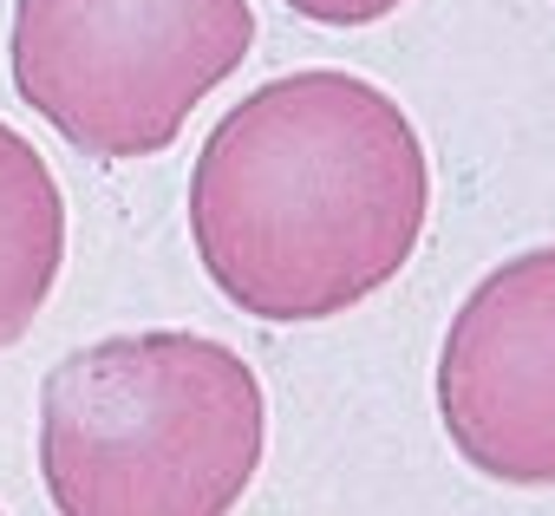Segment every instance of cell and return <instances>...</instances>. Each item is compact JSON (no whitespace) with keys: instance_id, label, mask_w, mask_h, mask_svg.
Returning <instances> with one entry per match:
<instances>
[{"instance_id":"obj_6","label":"cell","mask_w":555,"mask_h":516,"mask_svg":"<svg viewBox=\"0 0 555 516\" xmlns=\"http://www.w3.org/2000/svg\"><path fill=\"white\" fill-rule=\"evenodd\" d=\"M288 14H301V21H314V27H373V21H386V14H399L405 0H282Z\"/></svg>"},{"instance_id":"obj_4","label":"cell","mask_w":555,"mask_h":516,"mask_svg":"<svg viewBox=\"0 0 555 516\" xmlns=\"http://www.w3.org/2000/svg\"><path fill=\"white\" fill-rule=\"evenodd\" d=\"M431 386L470 470L509 490H555V242L477 275L444 327Z\"/></svg>"},{"instance_id":"obj_7","label":"cell","mask_w":555,"mask_h":516,"mask_svg":"<svg viewBox=\"0 0 555 516\" xmlns=\"http://www.w3.org/2000/svg\"><path fill=\"white\" fill-rule=\"evenodd\" d=\"M0 516H8V509H0Z\"/></svg>"},{"instance_id":"obj_2","label":"cell","mask_w":555,"mask_h":516,"mask_svg":"<svg viewBox=\"0 0 555 516\" xmlns=\"http://www.w3.org/2000/svg\"><path fill=\"white\" fill-rule=\"evenodd\" d=\"M261 451L255 366L190 327L92 340L40 379V483L60 516H229Z\"/></svg>"},{"instance_id":"obj_5","label":"cell","mask_w":555,"mask_h":516,"mask_svg":"<svg viewBox=\"0 0 555 516\" xmlns=\"http://www.w3.org/2000/svg\"><path fill=\"white\" fill-rule=\"evenodd\" d=\"M66 269V196L53 164L0 118V353L27 340Z\"/></svg>"},{"instance_id":"obj_1","label":"cell","mask_w":555,"mask_h":516,"mask_svg":"<svg viewBox=\"0 0 555 516\" xmlns=\"http://www.w3.org/2000/svg\"><path fill=\"white\" fill-rule=\"evenodd\" d=\"M431 157L412 112L301 66L242 92L190 164V242L216 295L268 327H314L379 295L425 235Z\"/></svg>"},{"instance_id":"obj_3","label":"cell","mask_w":555,"mask_h":516,"mask_svg":"<svg viewBox=\"0 0 555 516\" xmlns=\"http://www.w3.org/2000/svg\"><path fill=\"white\" fill-rule=\"evenodd\" d=\"M248 47V0H14L8 27L14 92L105 164L170 151Z\"/></svg>"}]
</instances>
